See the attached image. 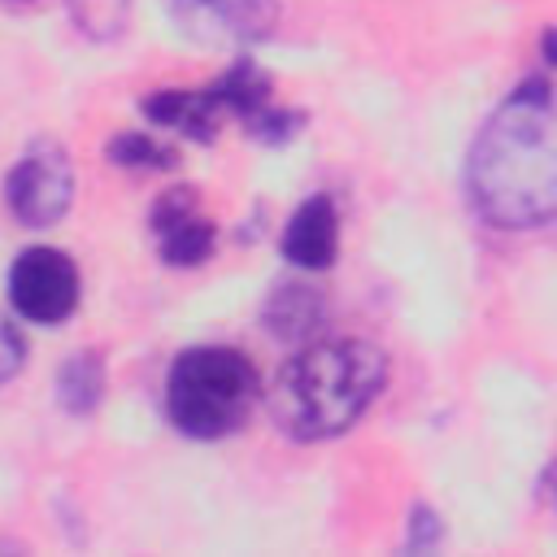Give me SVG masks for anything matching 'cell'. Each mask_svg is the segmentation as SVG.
I'll return each instance as SVG.
<instances>
[{"label":"cell","mask_w":557,"mask_h":557,"mask_svg":"<svg viewBox=\"0 0 557 557\" xmlns=\"http://www.w3.org/2000/svg\"><path fill=\"white\" fill-rule=\"evenodd\" d=\"M65 9H70V22L96 44L117 39L131 17V0H65Z\"/></svg>","instance_id":"cell-12"},{"label":"cell","mask_w":557,"mask_h":557,"mask_svg":"<svg viewBox=\"0 0 557 557\" xmlns=\"http://www.w3.org/2000/svg\"><path fill=\"white\" fill-rule=\"evenodd\" d=\"M331 318V305H326V292L309 278H296V283H283L270 292L265 300V331L287 339V344H305L313 335H322Z\"/></svg>","instance_id":"cell-10"},{"label":"cell","mask_w":557,"mask_h":557,"mask_svg":"<svg viewBox=\"0 0 557 557\" xmlns=\"http://www.w3.org/2000/svg\"><path fill=\"white\" fill-rule=\"evenodd\" d=\"M152 231H157V252L165 265H200L218 239V231L200 213L191 187H170L152 205Z\"/></svg>","instance_id":"cell-8"},{"label":"cell","mask_w":557,"mask_h":557,"mask_svg":"<svg viewBox=\"0 0 557 557\" xmlns=\"http://www.w3.org/2000/svg\"><path fill=\"white\" fill-rule=\"evenodd\" d=\"M270 104V74L257 61H235L213 87H178V91H152L144 100L148 122L187 135L196 144L218 139L226 117H239L244 126Z\"/></svg>","instance_id":"cell-4"},{"label":"cell","mask_w":557,"mask_h":557,"mask_svg":"<svg viewBox=\"0 0 557 557\" xmlns=\"http://www.w3.org/2000/svg\"><path fill=\"white\" fill-rule=\"evenodd\" d=\"M78 265L57 248H26L9 270V300L22 318L39 326H57L78 309Z\"/></svg>","instance_id":"cell-5"},{"label":"cell","mask_w":557,"mask_h":557,"mask_svg":"<svg viewBox=\"0 0 557 557\" xmlns=\"http://www.w3.org/2000/svg\"><path fill=\"white\" fill-rule=\"evenodd\" d=\"M4 200L22 226H52L74 200V170L57 144L30 148L4 178Z\"/></svg>","instance_id":"cell-6"},{"label":"cell","mask_w":557,"mask_h":557,"mask_svg":"<svg viewBox=\"0 0 557 557\" xmlns=\"http://www.w3.org/2000/svg\"><path fill=\"white\" fill-rule=\"evenodd\" d=\"M387 387V357L370 339H305L270 383V418L292 440L348 431Z\"/></svg>","instance_id":"cell-2"},{"label":"cell","mask_w":557,"mask_h":557,"mask_svg":"<svg viewBox=\"0 0 557 557\" xmlns=\"http://www.w3.org/2000/svg\"><path fill=\"white\" fill-rule=\"evenodd\" d=\"M466 187L474 209L500 231H535L557 213V117L548 74L518 83L483 122Z\"/></svg>","instance_id":"cell-1"},{"label":"cell","mask_w":557,"mask_h":557,"mask_svg":"<svg viewBox=\"0 0 557 557\" xmlns=\"http://www.w3.org/2000/svg\"><path fill=\"white\" fill-rule=\"evenodd\" d=\"M261 400L257 366L231 344H200L174 357L165 374V413L191 440L239 431Z\"/></svg>","instance_id":"cell-3"},{"label":"cell","mask_w":557,"mask_h":557,"mask_svg":"<svg viewBox=\"0 0 557 557\" xmlns=\"http://www.w3.org/2000/svg\"><path fill=\"white\" fill-rule=\"evenodd\" d=\"M278 248L283 257L296 265V270H331L335 265V252H339V213H335V200L326 191L318 196H305L296 205V213L287 218L283 235H278Z\"/></svg>","instance_id":"cell-9"},{"label":"cell","mask_w":557,"mask_h":557,"mask_svg":"<svg viewBox=\"0 0 557 557\" xmlns=\"http://www.w3.org/2000/svg\"><path fill=\"white\" fill-rule=\"evenodd\" d=\"M26 361V339L9 313H0V383H9Z\"/></svg>","instance_id":"cell-14"},{"label":"cell","mask_w":557,"mask_h":557,"mask_svg":"<svg viewBox=\"0 0 557 557\" xmlns=\"http://www.w3.org/2000/svg\"><path fill=\"white\" fill-rule=\"evenodd\" d=\"M170 9L205 44H257L278 17L274 0H170Z\"/></svg>","instance_id":"cell-7"},{"label":"cell","mask_w":557,"mask_h":557,"mask_svg":"<svg viewBox=\"0 0 557 557\" xmlns=\"http://www.w3.org/2000/svg\"><path fill=\"white\" fill-rule=\"evenodd\" d=\"M100 396H104V361H100V352L83 348V352L65 357L61 370H57V400H61V409L87 418L100 405Z\"/></svg>","instance_id":"cell-11"},{"label":"cell","mask_w":557,"mask_h":557,"mask_svg":"<svg viewBox=\"0 0 557 557\" xmlns=\"http://www.w3.org/2000/svg\"><path fill=\"white\" fill-rule=\"evenodd\" d=\"M109 161H117V165H126V170H174V148H165L161 139H152V135H135V131H126V135H113L109 139Z\"/></svg>","instance_id":"cell-13"},{"label":"cell","mask_w":557,"mask_h":557,"mask_svg":"<svg viewBox=\"0 0 557 557\" xmlns=\"http://www.w3.org/2000/svg\"><path fill=\"white\" fill-rule=\"evenodd\" d=\"M435 540H440V522H435V513H431V509H413V522H409V544L431 548Z\"/></svg>","instance_id":"cell-15"}]
</instances>
